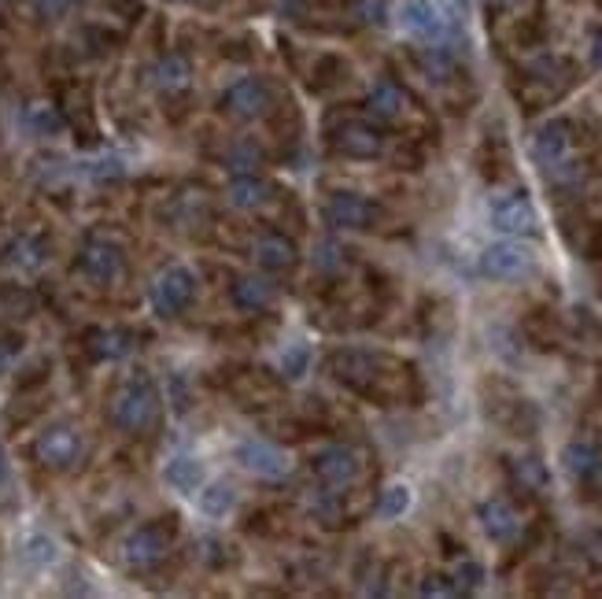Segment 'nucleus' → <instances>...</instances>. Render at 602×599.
Segmentation results:
<instances>
[{"instance_id": "1", "label": "nucleus", "mask_w": 602, "mask_h": 599, "mask_svg": "<svg viewBox=\"0 0 602 599\" xmlns=\"http://www.w3.org/2000/svg\"><path fill=\"white\" fill-rule=\"evenodd\" d=\"M326 370L337 385L370 400L377 407H403L422 396L418 370L407 359L388 352H366V348H340L326 359Z\"/></svg>"}, {"instance_id": "2", "label": "nucleus", "mask_w": 602, "mask_h": 599, "mask_svg": "<svg viewBox=\"0 0 602 599\" xmlns=\"http://www.w3.org/2000/svg\"><path fill=\"white\" fill-rule=\"evenodd\" d=\"M159 418V389L156 381L148 378L145 370H137L130 378L122 381L115 396H111V422L115 429L130 433V437H141L148 429L156 426Z\"/></svg>"}, {"instance_id": "3", "label": "nucleus", "mask_w": 602, "mask_h": 599, "mask_svg": "<svg viewBox=\"0 0 602 599\" xmlns=\"http://www.w3.org/2000/svg\"><path fill=\"white\" fill-rule=\"evenodd\" d=\"M477 267L492 282H521L536 270V256H532L529 245H521V237H503V241L484 248Z\"/></svg>"}, {"instance_id": "4", "label": "nucleus", "mask_w": 602, "mask_h": 599, "mask_svg": "<svg viewBox=\"0 0 602 599\" xmlns=\"http://www.w3.org/2000/svg\"><path fill=\"white\" fill-rule=\"evenodd\" d=\"M34 455H37V463L45 466V470H56V474H63V470H74V466L82 463L85 441H82V433H78L71 422H56V426H49V429H41V433H37Z\"/></svg>"}, {"instance_id": "5", "label": "nucleus", "mask_w": 602, "mask_h": 599, "mask_svg": "<svg viewBox=\"0 0 602 599\" xmlns=\"http://www.w3.org/2000/svg\"><path fill=\"white\" fill-rule=\"evenodd\" d=\"M569 86H573V67H569L566 60L543 56V60L525 67V89H521V100L536 111V108H543V104H551V100L562 97Z\"/></svg>"}, {"instance_id": "6", "label": "nucleus", "mask_w": 602, "mask_h": 599, "mask_svg": "<svg viewBox=\"0 0 602 599\" xmlns=\"http://www.w3.org/2000/svg\"><path fill=\"white\" fill-rule=\"evenodd\" d=\"M329 145L344 159H381L385 156V130L374 119H344L329 130Z\"/></svg>"}, {"instance_id": "7", "label": "nucleus", "mask_w": 602, "mask_h": 599, "mask_svg": "<svg viewBox=\"0 0 602 599\" xmlns=\"http://www.w3.org/2000/svg\"><path fill=\"white\" fill-rule=\"evenodd\" d=\"M314 477L322 481V489L333 492H348L359 485L362 477V455L351 448V444H329L311 459Z\"/></svg>"}, {"instance_id": "8", "label": "nucleus", "mask_w": 602, "mask_h": 599, "mask_svg": "<svg viewBox=\"0 0 602 599\" xmlns=\"http://www.w3.org/2000/svg\"><path fill=\"white\" fill-rule=\"evenodd\" d=\"M488 219H492V230H499L503 237H536L540 233V215L525 189L495 196Z\"/></svg>"}, {"instance_id": "9", "label": "nucleus", "mask_w": 602, "mask_h": 599, "mask_svg": "<svg viewBox=\"0 0 602 599\" xmlns=\"http://www.w3.org/2000/svg\"><path fill=\"white\" fill-rule=\"evenodd\" d=\"M326 222L333 230H344V233H362V230H374L377 222H381V204H374L370 196L362 193H333L326 200Z\"/></svg>"}, {"instance_id": "10", "label": "nucleus", "mask_w": 602, "mask_h": 599, "mask_svg": "<svg viewBox=\"0 0 602 599\" xmlns=\"http://www.w3.org/2000/svg\"><path fill=\"white\" fill-rule=\"evenodd\" d=\"M569 481L584 489L591 500H602V444L595 441H569L562 452Z\"/></svg>"}, {"instance_id": "11", "label": "nucleus", "mask_w": 602, "mask_h": 599, "mask_svg": "<svg viewBox=\"0 0 602 599\" xmlns=\"http://www.w3.org/2000/svg\"><path fill=\"white\" fill-rule=\"evenodd\" d=\"M274 108V93L263 78H241L222 93V111L237 123H255Z\"/></svg>"}, {"instance_id": "12", "label": "nucleus", "mask_w": 602, "mask_h": 599, "mask_svg": "<svg viewBox=\"0 0 602 599\" xmlns=\"http://www.w3.org/2000/svg\"><path fill=\"white\" fill-rule=\"evenodd\" d=\"M196 300V274L189 267H167L152 285V307L163 318H178Z\"/></svg>"}, {"instance_id": "13", "label": "nucleus", "mask_w": 602, "mask_h": 599, "mask_svg": "<svg viewBox=\"0 0 602 599\" xmlns=\"http://www.w3.org/2000/svg\"><path fill=\"white\" fill-rule=\"evenodd\" d=\"M78 267H82V274L89 282L111 285L119 282L122 270H126V252L115 241H108V237H89L82 245V252H78Z\"/></svg>"}, {"instance_id": "14", "label": "nucleus", "mask_w": 602, "mask_h": 599, "mask_svg": "<svg viewBox=\"0 0 602 599\" xmlns=\"http://www.w3.org/2000/svg\"><path fill=\"white\" fill-rule=\"evenodd\" d=\"M170 551V529L167 526H141L133 529L126 544H122V559L130 570H156Z\"/></svg>"}, {"instance_id": "15", "label": "nucleus", "mask_w": 602, "mask_h": 599, "mask_svg": "<svg viewBox=\"0 0 602 599\" xmlns=\"http://www.w3.org/2000/svg\"><path fill=\"white\" fill-rule=\"evenodd\" d=\"M573 123L569 119H551V123H543L532 137V156L540 163L543 171L551 174L554 167H562L566 159H573Z\"/></svg>"}, {"instance_id": "16", "label": "nucleus", "mask_w": 602, "mask_h": 599, "mask_svg": "<svg viewBox=\"0 0 602 599\" xmlns=\"http://www.w3.org/2000/svg\"><path fill=\"white\" fill-rule=\"evenodd\" d=\"M233 455H237V463H241L248 474L266 477V481H281V477H289V470H292L289 452H281V448L270 441H255V437L237 444V452Z\"/></svg>"}, {"instance_id": "17", "label": "nucleus", "mask_w": 602, "mask_h": 599, "mask_svg": "<svg viewBox=\"0 0 602 599\" xmlns=\"http://www.w3.org/2000/svg\"><path fill=\"white\" fill-rule=\"evenodd\" d=\"M477 522H481L484 537L495 540V544H514V540L521 537V529H525L518 507L510 500H503V496L484 500L481 507H477Z\"/></svg>"}, {"instance_id": "18", "label": "nucleus", "mask_w": 602, "mask_h": 599, "mask_svg": "<svg viewBox=\"0 0 602 599\" xmlns=\"http://www.w3.org/2000/svg\"><path fill=\"white\" fill-rule=\"evenodd\" d=\"M407 111H410V100L407 93L396 86V82H377L374 89H370V97H366V115L374 119V123L381 126H396L407 119Z\"/></svg>"}, {"instance_id": "19", "label": "nucleus", "mask_w": 602, "mask_h": 599, "mask_svg": "<svg viewBox=\"0 0 602 599\" xmlns=\"http://www.w3.org/2000/svg\"><path fill=\"white\" fill-rule=\"evenodd\" d=\"M49 237H37V233H19L12 245L4 248V267L15 274H37V270L49 263Z\"/></svg>"}, {"instance_id": "20", "label": "nucleus", "mask_w": 602, "mask_h": 599, "mask_svg": "<svg viewBox=\"0 0 602 599\" xmlns=\"http://www.w3.org/2000/svg\"><path fill=\"white\" fill-rule=\"evenodd\" d=\"M252 259L263 270H270V274H285V270H292L300 263V248L285 233H263L252 245Z\"/></svg>"}, {"instance_id": "21", "label": "nucleus", "mask_w": 602, "mask_h": 599, "mask_svg": "<svg viewBox=\"0 0 602 599\" xmlns=\"http://www.w3.org/2000/svg\"><path fill=\"white\" fill-rule=\"evenodd\" d=\"M399 23H403L407 34L422 37V41H444V34H447L444 15L436 12L429 0H403V8H399Z\"/></svg>"}, {"instance_id": "22", "label": "nucleus", "mask_w": 602, "mask_h": 599, "mask_svg": "<svg viewBox=\"0 0 602 599\" xmlns=\"http://www.w3.org/2000/svg\"><path fill=\"white\" fill-rule=\"evenodd\" d=\"M274 296H277V285L270 282L266 274H241V278L233 282V289H229L233 307H241V311H248V315L266 311V307L274 304Z\"/></svg>"}, {"instance_id": "23", "label": "nucleus", "mask_w": 602, "mask_h": 599, "mask_svg": "<svg viewBox=\"0 0 602 599\" xmlns=\"http://www.w3.org/2000/svg\"><path fill=\"white\" fill-rule=\"evenodd\" d=\"M270 196H274V185L255 174H237L226 189V200L237 211H259L263 204H270Z\"/></svg>"}, {"instance_id": "24", "label": "nucleus", "mask_w": 602, "mask_h": 599, "mask_svg": "<svg viewBox=\"0 0 602 599\" xmlns=\"http://www.w3.org/2000/svg\"><path fill=\"white\" fill-rule=\"evenodd\" d=\"M163 481L174 492H181V496H196V492L204 489V463L193 459V455H174L167 463V470H163Z\"/></svg>"}, {"instance_id": "25", "label": "nucleus", "mask_w": 602, "mask_h": 599, "mask_svg": "<svg viewBox=\"0 0 602 599\" xmlns=\"http://www.w3.org/2000/svg\"><path fill=\"white\" fill-rule=\"evenodd\" d=\"M193 82V67L185 56H163V60L152 67V86L163 93V97H174V93H185Z\"/></svg>"}, {"instance_id": "26", "label": "nucleus", "mask_w": 602, "mask_h": 599, "mask_svg": "<svg viewBox=\"0 0 602 599\" xmlns=\"http://www.w3.org/2000/svg\"><path fill=\"white\" fill-rule=\"evenodd\" d=\"M133 344H137V337H133L130 330H97L89 333V352L97 355V359H108V363H115V359H126V355L133 352Z\"/></svg>"}, {"instance_id": "27", "label": "nucleus", "mask_w": 602, "mask_h": 599, "mask_svg": "<svg viewBox=\"0 0 602 599\" xmlns=\"http://www.w3.org/2000/svg\"><path fill=\"white\" fill-rule=\"evenodd\" d=\"M200 511L207 518H229V514L237 511V489L226 485V481H215V485L200 489Z\"/></svg>"}, {"instance_id": "28", "label": "nucleus", "mask_w": 602, "mask_h": 599, "mask_svg": "<svg viewBox=\"0 0 602 599\" xmlns=\"http://www.w3.org/2000/svg\"><path fill=\"white\" fill-rule=\"evenodd\" d=\"M514 481H518L521 489L532 492V496H540V492H547V485H551V474H547V466L540 463V459H532V455H525V459H514Z\"/></svg>"}, {"instance_id": "29", "label": "nucleus", "mask_w": 602, "mask_h": 599, "mask_svg": "<svg viewBox=\"0 0 602 599\" xmlns=\"http://www.w3.org/2000/svg\"><path fill=\"white\" fill-rule=\"evenodd\" d=\"M447 574H451V581H455L458 596H473V592L484 585V566L473 563V559H458L455 570H447Z\"/></svg>"}, {"instance_id": "30", "label": "nucleus", "mask_w": 602, "mask_h": 599, "mask_svg": "<svg viewBox=\"0 0 602 599\" xmlns=\"http://www.w3.org/2000/svg\"><path fill=\"white\" fill-rule=\"evenodd\" d=\"M56 555H60V551H56V540L45 537V533H37V537H30L23 544V559L30 566H37V570H45V566L56 563Z\"/></svg>"}, {"instance_id": "31", "label": "nucleus", "mask_w": 602, "mask_h": 599, "mask_svg": "<svg viewBox=\"0 0 602 599\" xmlns=\"http://www.w3.org/2000/svg\"><path fill=\"white\" fill-rule=\"evenodd\" d=\"M307 367H311V348H307V344L296 341L281 352V378L300 381L303 374H307Z\"/></svg>"}, {"instance_id": "32", "label": "nucleus", "mask_w": 602, "mask_h": 599, "mask_svg": "<svg viewBox=\"0 0 602 599\" xmlns=\"http://www.w3.org/2000/svg\"><path fill=\"white\" fill-rule=\"evenodd\" d=\"M407 507H410L407 485H388V489L381 492V500H377V514H381V518H399Z\"/></svg>"}, {"instance_id": "33", "label": "nucleus", "mask_w": 602, "mask_h": 599, "mask_svg": "<svg viewBox=\"0 0 602 599\" xmlns=\"http://www.w3.org/2000/svg\"><path fill=\"white\" fill-rule=\"evenodd\" d=\"M26 123L34 126L37 134H56L63 126L60 111L49 108V104H34V108H26Z\"/></svg>"}, {"instance_id": "34", "label": "nucleus", "mask_w": 602, "mask_h": 599, "mask_svg": "<svg viewBox=\"0 0 602 599\" xmlns=\"http://www.w3.org/2000/svg\"><path fill=\"white\" fill-rule=\"evenodd\" d=\"M226 163L237 174H255V167L263 163V152H259L255 145H237V148H229Z\"/></svg>"}, {"instance_id": "35", "label": "nucleus", "mask_w": 602, "mask_h": 599, "mask_svg": "<svg viewBox=\"0 0 602 599\" xmlns=\"http://www.w3.org/2000/svg\"><path fill=\"white\" fill-rule=\"evenodd\" d=\"M344 248L337 245V241H322L318 245V256H314V267L322 270V274H337V270H344Z\"/></svg>"}, {"instance_id": "36", "label": "nucleus", "mask_w": 602, "mask_h": 599, "mask_svg": "<svg viewBox=\"0 0 602 599\" xmlns=\"http://www.w3.org/2000/svg\"><path fill=\"white\" fill-rule=\"evenodd\" d=\"M418 592H422V596H458L451 574H429L422 585H418Z\"/></svg>"}, {"instance_id": "37", "label": "nucleus", "mask_w": 602, "mask_h": 599, "mask_svg": "<svg viewBox=\"0 0 602 599\" xmlns=\"http://www.w3.org/2000/svg\"><path fill=\"white\" fill-rule=\"evenodd\" d=\"M23 352V337H15V333H0V374H8L15 359Z\"/></svg>"}, {"instance_id": "38", "label": "nucleus", "mask_w": 602, "mask_h": 599, "mask_svg": "<svg viewBox=\"0 0 602 599\" xmlns=\"http://www.w3.org/2000/svg\"><path fill=\"white\" fill-rule=\"evenodd\" d=\"M82 0H34L37 15H45V19H60V15L74 12Z\"/></svg>"}, {"instance_id": "39", "label": "nucleus", "mask_w": 602, "mask_h": 599, "mask_svg": "<svg viewBox=\"0 0 602 599\" xmlns=\"http://www.w3.org/2000/svg\"><path fill=\"white\" fill-rule=\"evenodd\" d=\"M359 15L366 19V23L381 26V23L388 19V4H385V0H362V4H359Z\"/></svg>"}, {"instance_id": "40", "label": "nucleus", "mask_w": 602, "mask_h": 599, "mask_svg": "<svg viewBox=\"0 0 602 599\" xmlns=\"http://www.w3.org/2000/svg\"><path fill=\"white\" fill-rule=\"evenodd\" d=\"M447 4V12L455 15V19H466L470 15V8H473V0H444Z\"/></svg>"}, {"instance_id": "41", "label": "nucleus", "mask_w": 602, "mask_h": 599, "mask_svg": "<svg viewBox=\"0 0 602 599\" xmlns=\"http://www.w3.org/2000/svg\"><path fill=\"white\" fill-rule=\"evenodd\" d=\"M8 485H12V466H8V455H4V448H0V496H4Z\"/></svg>"}, {"instance_id": "42", "label": "nucleus", "mask_w": 602, "mask_h": 599, "mask_svg": "<svg viewBox=\"0 0 602 599\" xmlns=\"http://www.w3.org/2000/svg\"><path fill=\"white\" fill-rule=\"evenodd\" d=\"M591 63L602 71V30H595V37H591Z\"/></svg>"}, {"instance_id": "43", "label": "nucleus", "mask_w": 602, "mask_h": 599, "mask_svg": "<svg viewBox=\"0 0 602 599\" xmlns=\"http://www.w3.org/2000/svg\"><path fill=\"white\" fill-rule=\"evenodd\" d=\"M178 4H196V0H178Z\"/></svg>"}, {"instance_id": "44", "label": "nucleus", "mask_w": 602, "mask_h": 599, "mask_svg": "<svg viewBox=\"0 0 602 599\" xmlns=\"http://www.w3.org/2000/svg\"><path fill=\"white\" fill-rule=\"evenodd\" d=\"M599 245H602V230H599Z\"/></svg>"}]
</instances>
